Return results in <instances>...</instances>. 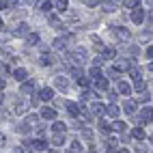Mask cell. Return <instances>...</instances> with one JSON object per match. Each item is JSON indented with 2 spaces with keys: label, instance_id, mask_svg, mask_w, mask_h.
<instances>
[{
  "label": "cell",
  "instance_id": "obj_1",
  "mask_svg": "<svg viewBox=\"0 0 153 153\" xmlns=\"http://www.w3.org/2000/svg\"><path fill=\"white\" fill-rule=\"evenodd\" d=\"M142 19H145V11L138 7L134 13H131V22H136V24H142Z\"/></svg>",
  "mask_w": 153,
  "mask_h": 153
},
{
  "label": "cell",
  "instance_id": "obj_2",
  "mask_svg": "<svg viewBox=\"0 0 153 153\" xmlns=\"http://www.w3.org/2000/svg\"><path fill=\"white\" fill-rule=\"evenodd\" d=\"M26 76H28V71H26L24 67H19V69H15V71H13V78H15V80H19V82H24Z\"/></svg>",
  "mask_w": 153,
  "mask_h": 153
},
{
  "label": "cell",
  "instance_id": "obj_3",
  "mask_svg": "<svg viewBox=\"0 0 153 153\" xmlns=\"http://www.w3.org/2000/svg\"><path fill=\"white\" fill-rule=\"evenodd\" d=\"M74 60H76V63H84V60H86V52H84L82 48H78L76 52H74Z\"/></svg>",
  "mask_w": 153,
  "mask_h": 153
},
{
  "label": "cell",
  "instance_id": "obj_4",
  "mask_svg": "<svg viewBox=\"0 0 153 153\" xmlns=\"http://www.w3.org/2000/svg\"><path fill=\"white\" fill-rule=\"evenodd\" d=\"M151 119H153V110H151V108H142L140 121H142V123H147V121H151Z\"/></svg>",
  "mask_w": 153,
  "mask_h": 153
},
{
  "label": "cell",
  "instance_id": "obj_5",
  "mask_svg": "<svg viewBox=\"0 0 153 153\" xmlns=\"http://www.w3.org/2000/svg\"><path fill=\"white\" fill-rule=\"evenodd\" d=\"M91 114H97V117H101V114H104V106H101L99 101H95V104L91 106Z\"/></svg>",
  "mask_w": 153,
  "mask_h": 153
},
{
  "label": "cell",
  "instance_id": "obj_6",
  "mask_svg": "<svg viewBox=\"0 0 153 153\" xmlns=\"http://www.w3.org/2000/svg\"><path fill=\"white\" fill-rule=\"evenodd\" d=\"M119 93H123V95H129L131 93V86L125 82V80H121V82H119Z\"/></svg>",
  "mask_w": 153,
  "mask_h": 153
},
{
  "label": "cell",
  "instance_id": "obj_7",
  "mask_svg": "<svg viewBox=\"0 0 153 153\" xmlns=\"http://www.w3.org/2000/svg\"><path fill=\"white\" fill-rule=\"evenodd\" d=\"M39 97H41L43 101H50L54 97V93H52V88H43V91H39Z\"/></svg>",
  "mask_w": 153,
  "mask_h": 153
},
{
  "label": "cell",
  "instance_id": "obj_8",
  "mask_svg": "<svg viewBox=\"0 0 153 153\" xmlns=\"http://www.w3.org/2000/svg\"><path fill=\"white\" fill-rule=\"evenodd\" d=\"M33 88H35V82H33V80H28V82H22V93H24V95L33 93Z\"/></svg>",
  "mask_w": 153,
  "mask_h": 153
},
{
  "label": "cell",
  "instance_id": "obj_9",
  "mask_svg": "<svg viewBox=\"0 0 153 153\" xmlns=\"http://www.w3.org/2000/svg\"><path fill=\"white\" fill-rule=\"evenodd\" d=\"M114 33L123 39V41H127V39H129V30H127V28H121V26H119V28H114Z\"/></svg>",
  "mask_w": 153,
  "mask_h": 153
},
{
  "label": "cell",
  "instance_id": "obj_10",
  "mask_svg": "<svg viewBox=\"0 0 153 153\" xmlns=\"http://www.w3.org/2000/svg\"><path fill=\"white\" fill-rule=\"evenodd\" d=\"M52 129L56 131V134H63V131L67 129V125L63 123V121H54V125H52Z\"/></svg>",
  "mask_w": 153,
  "mask_h": 153
},
{
  "label": "cell",
  "instance_id": "obj_11",
  "mask_svg": "<svg viewBox=\"0 0 153 153\" xmlns=\"http://www.w3.org/2000/svg\"><path fill=\"white\" fill-rule=\"evenodd\" d=\"M33 147L39 149V151H45V149H48V142H45L43 138H39V140H33Z\"/></svg>",
  "mask_w": 153,
  "mask_h": 153
},
{
  "label": "cell",
  "instance_id": "obj_12",
  "mask_svg": "<svg viewBox=\"0 0 153 153\" xmlns=\"http://www.w3.org/2000/svg\"><path fill=\"white\" fill-rule=\"evenodd\" d=\"M67 110H69L74 117H78V114H80V106H78V104H74V101H69V104H67Z\"/></svg>",
  "mask_w": 153,
  "mask_h": 153
},
{
  "label": "cell",
  "instance_id": "obj_13",
  "mask_svg": "<svg viewBox=\"0 0 153 153\" xmlns=\"http://www.w3.org/2000/svg\"><path fill=\"white\" fill-rule=\"evenodd\" d=\"M41 117H43V119H54V117H56V110H52V108H43V110H41Z\"/></svg>",
  "mask_w": 153,
  "mask_h": 153
},
{
  "label": "cell",
  "instance_id": "obj_14",
  "mask_svg": "<svg viewBox=\"0 0 153 153\" xmlns=\"http://www.w3.org/2000/svg\"><path fill=\"white\" fill-rule=\"evenodd\" d=\"M123 110L127 112V114H131V112L136 110V101H131V99H129V101H125V106H123Z\"/></svg>",
  "mask_w": 153,
  "mask_h": 153
},
{
  "label": "cell",
  "instance_id": "obj_15",
  "mask_svg": "<svg viewBox=\"0 0 153 153\" xmlns=\"http://www.w3.org/2000/svg\"><path fill=\"white\" fill-rule=\"evenodd\" d=\"M95 86H97L99 91H106V88H108V80H106V78H99L97 82H95Z\"/></svg>",
  "mask_w": 153,
  "mask_h": 153
},
{
  "label": "cell",
  "instance_id": "obj_16",
  "mask_svg": "<svg viewBox=\"0 0 153 153\" xmlns=\"http://www.w3.org/2000/svg\"><path fill=\"white\" fill-rule=\"evenodd\" d=\"M131 136L138 138V140H142V138H145V129H142V127H136L134 131H131Z\"/></svg>",
  "mask_w": 153,
  "mask_h": 153
},
{
  "label": "cell",
  "instance_id": "obj_17",
  "mask_svg": "<svg viewBox=\"0 0 153 153\" xmlns=\"http://www.w3.org/2000/svg\"><path fill=\"white\" fill-rule=\"evenodd\" d=\"M112 129L114 131H125V123L123 121H114V123H112Z\"/></svg>",
  "mask_w": 153,
  "mask_h": 153
},
{
  "label": "cell",
  "instance_id": "obj_18",
  "mask_svg": "<svg viewBox=\"0 0 153 153\" xmlns=\"http://www.w3.org/2000/svg\"><path fill=\"white\" fill-rule=\"evenodd\" d=\"M106 112H108L112 119H117V117H119V108H117V106H108V108H106Z\"/></svg>",
  "mask_w": 153,
  "mask_h": 153
},
{
  "label": "cell",
  "instance_id": "obj_19",
  "mask_svg": "<svg viewBox=\"0 0 153 153\" xmlns=\"http://www.w3.org/2000/svg\"><path fill=\"white\" fill-rule=\"evenodd\" d=\"M26 41H28V45H35V43L39 41V35H35V33H30V35H28V39H26Z\"/></svg>",
  "mask_w": 153,
  "mask_h": 153
},
{
  "label": "cell",
  "instance_id": "obj_20",
  "mask_svg": "<svg viewBox=\"0 0 153 153\" xmlns=\"http://www.w3.org/2000/svg\"><path fill=\"white\" fill-rule=\"evenodd\" d=\"M114 54H117L114 48H106V50H104V56H106V58H114Z\"/></svg>",
  "mask_w": 153,
  "mask_h": 153
},
{
  "label": "cell",
  "instance_id": "obj_21",
  "mask_svg": "<svg viewBox=\"0 0 153 153\" xmlns=\"http://www.w3.org/2000/svg\"><path fill=\"white\" fill-rule=\"evenodd\" d=\"M123 4H125L127 9H134V11H136V9H138V4H140V2H138V0H127V2H123Z\"/></svg>",
  "mask_w": 153,
  "mask_h": 153
},
{
  "label": "cell",
  "instance_id": "obj_22",
  "mask_svg": "<svg viewBox=\"0 0 153 153\" xmlns=\"http://www.w3.org/2000/svg\"><path fill=\"white\" fill-rule=\"evenodd\" d=\"M52 142H54V145H56V147H60V145H63V142H65V136H63V134H56Z\"/></svg>",
  "mask_w": 153,
  "mask_h": 153
},
{
  "label": "cell",
  "instance_id": "obj_23",
  "mask_svg": "<svg viewBox=\"0 0 153 153\" xmlns=\"http://www.w3.org/2000/svg\"><path fill=\"white\" fill-rule=\"evenodd\" d=\"M54 7H56V11H65V9H67V0H60V2H54Z\"/></svg>",
  "mask_w": 153,
  "mask_h": 153
},
{
  "label": "cell",
  "instance_id": "obj_24",
  "mask_svg": "<svg viewBox=\"0 0 153 153\" xmlns=\"http://www.w3.org/2000/svg\"><path fill=\"white\" fill-rule=\"evenodd\" d=\"M67 78H56V86H60V88H67Z\"/></svg>",
  "mask_w": 153,
  "mask_h": 153
},
{
  "label": "cell",
  "instance_id": "obj_25",
  "mask_svg": "<svg viewBox=\"0 0 153 153\" xmlns=\"http://www.w3.org/2000/svg\"><path fill=\"white\" fill-rule=\"evenodd\" d=\"M71 78H82V69H80V67H76V69H71Z\"/></svg>",
  "mask_w": 153,
  "mask_h": 153
},
{
  "label": "cell",
  "instance_id": "obj_26",
  "mask_svg": "<svg viewBox=\"0 0 153 153\" xmlns=\"http://www.w3.org/2000/svg\"><path fill=\"white\" fill-rule=\"evenodd\" d=\"M129 76H131V80L140 82V71H138V69H131V71H129Z\"/></svg>",
  "mask_w": 153,
  "mask_h": 153
},
{
  "label": "cell",
  "instance_id": "obj_27",
  "mask_svg": "<svg viewBox=\"0 0 153 153\" xmlns=\"http://www.w3.org/2000/svg\"><path fill=\"white\" fill-rule=\"evenodd\" d=\"M39 9H41V11H50V9H52V2H39Z\"/></svg>",
  "mask_w": 153,
  "mask_h": 153
},
{
  "label": "cell",
  "instance_id": "obj_28",
  "mask_svg": "<svg viewBox=\"0 0 153 153\" xmlns=\"http://www.w3.org/2000/svg\"><path fill=\"white\" fill-rule=\"evenodd\" d=\"M119 74H121V71H119L117 67H112V69L108 71V76H110V78H119Z\"/></svg>",
  "mask_w": 153,
  "mask_h": 153
},
{
  "label": "cell",
  "instance_id": "obj_29",
  "mask_svg": "<svg viewBox=\"0 0 153 153\" xmlns=\"http://www.w3.org/2000/svg\"><path fill=\"white\" fill-rule=\"evenodd\" d=\"M104 9H106V11H114L117 4H114V2H104Z\"/></svg>",
  "mask_w": 153,
  "mask_h": 153
},
{
  "label": "cell",
  "instance_id": "obj_30",
  "mask_svg": "<svg viewBox=\"0 0 153 153\" xmlns=\"http://www.w3.org/2000/svg\"><path fill=\"white\" fill-rule=\"evenodd\" d=\"M88 76H91V78H95V80H99V69H97V67H93Z\"/></svg>",
  "mask_w": 153,
  "mask_h": 153
},
{
  "label": "cell",
  "instance_id": "obj_31",
  "mask_svg": "<svg viewBox=\"0 0 153 153\" xmlns=\"http://www.w3.org/2000/svg\"><path fill=\"white\" fill-rule=\"evenodd\" d=\"M82 136H84L86 140H91V138H93V131H91V129H82Z\"/></svg>",
  "mask_w": 153,
  "mask_h": 153
},
{
  "label": "cell",
  "instance_id": "obj_32",
  "mask_svg": "<svg viewBox=\"0 0 153 153\" xmlns=\"http://www.w3.org/2000/svg\"><path fill=\"white\" fill-rule=\"evenodd\" d=\"M17 129H19V134H28V131H30V127H28V125H19Z\"/></svg>",
  "mask_w": 153,
  "mask_h": 153
},
{
  "label": "cell",
  "instance_id": "obj_33",
  "mask_svg": "<svg viewBox=\"0 0 153 153\" xmlns=\"http://www.w3.org/2000/svg\"><path fill=\"white\" fill-rule=\"evenodd\" d=\"M13 2H2V0H0V11H2V9H7V7H11Z\"/></svg>",
  "mask_w": 153,
  "mask_h": 153
},
{
  "label": "cell",
  "instance_id": "obj_34",
  "mask_svg": "<svg viewBox=\"0 0 153 153\" xmlns=\"http://www.w3.org/2000/svg\"><path fill=\"white\" fill-rule=\"evenodd\" d=\"M78 82H80V86H86V84H88V80H86V78H80Z\"/></svg>",
  "mask_w": 153,
  "mask_h": 153
},
{
  "label": "cell",
  "instance_id": "obj_35",
  "mask_svg": "<svg viewBox=\"0 0 153 153\" xmlns=\"http://www.w3.org/2000/svg\"><path fill=\"white\" fill-rule=\"evenodd\" d=\"M50 24H58V17L56 15H50Z\"/></svg>",
  "mask_w": 153,
  "mask_h": 153
},
{
  "label": "cell",
  "instance_id": "obj_36",
  "mask_svg": "<svg viewBox=\"0 0 153 153\" xmlns=\"http://www.w3.org/2000/svg\"><path fill=\"white\" fill-rule=\"evenodd\" d=\"M4 142H7V136H4V134H0V147H4Z\"/></svg>",
  "mask_w": 153,
  "mask_h": 153
},
{
  "label": "cell",
  "instance_id": "obj_37",
  "mask_svg": "<svg viewBox=\"0 0 153 153\" xmlns=\"http://www.w3.org/2000/svg\"><path fill=\"white\" fill-rule=\"evenodd\" d=\"M147 56H149V58H153V45H151V48L147 50Z\"/></svg>",
  "mask_w": 153,
  "mask_h": 153
},
{
  "label": "cell",
  "instance_id": "obj_38",
  "mask_svg": "<svg viewBox=\"0 0 153 153\" xmlns=\"http://www.w3.org/2000/svg\"><path fill=\"white\" fill-rule=\"evenodd\" d=\"M7 86V82H4V80H0V88H4Z\"/></svg>",
  "mask_w": 153,
  "mask_h": 153
},
{
  "label": "cell",
  "instance_id": "obj_39",
  "mask_svg": "<svg viewBox=\"0 0 153 153\" xmlns=\"http://www.w3.org/2000/svg\"><path fill=\"white\" fill-rule=\"evenodd\" d=\"M117 153H129V151H127V149H119Z\"/></svg>",
  "mask_w": 153,
  "mask_h": 153
},
{
  "label": "cell",
  "instance_id": "obj_40",
  "mask_svg": "<svg viewBox=\"0 0 153 153\" xmlns=\"http://www.w3.org/2000/svg\"><path fill=\"white\" fill-rule=\"evenodd\" d=\"M149 22H151V24H153V13H149Z\"/></svg>",
  "mask_w": 153,
  "mask_h": 153
},
{
  "label": "cell",
  "instance_id": "obj_41",
  "mask_svg": "<svg viewBox=\"0 0 153 153\" xmlns=\"http://www.w3.org/2000/svg\"><path fill=\"white\" fill-rule=\"evenodd\" d=\"M13 153H24V149H15V151H13Z\"/></svg>",
  "mask_w": 153,
  "mask_h": 153
},
{
  "label": "cell",
  "instance_id": "obj_42",
  "mask_svg": "<svg viewBox=\"0 0 153 153\" xmlns=\"http://www.w3.org/2000/svg\"><path fill=\"white\" fill-rule=\"evenodd\" d=\"M0 30H2V17H0Z\"/></svg>",
  "mask_w": 153,
  "mask_h": 153
},
{
  "label": "cell",
  "instance_id": "obj_43",
  "mask_svg": "<svg viewBox=\"0 0 153 153\" xmlns=\"http://www.w3.org/2000/svg\"><path fill=\"white\" fill-rule=\"evenodd\" d=\"M149 71H153V63H151V65H149Z\"/></svg>",
  "mask_w": 153,
  "mask_h": 153
},
{
  "label": "cell",
  "instance_id": "obj_44",
  "mask_svg": "<svg viewBox=\"0 0 153 153\" xmlns=\"http://www.w3.org/2000/svg\"><path fill=\"white\" fill-rule=\"evenodd\" d=\"M2 99H4V95H2V93H0V101H2Z\"/></svg>",
  "mask_w": 153,
  "mask_h": 153
}]
</instances>
